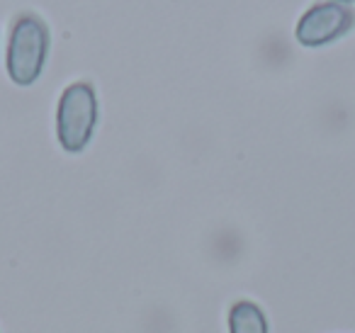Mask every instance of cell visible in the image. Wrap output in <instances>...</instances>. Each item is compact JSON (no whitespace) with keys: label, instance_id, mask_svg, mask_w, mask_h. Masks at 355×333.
I'll return each instance as SVG.
<instances>
[{"label":"cell","instance_id":"obj_1","mask_svg":"<svg viewBox=\"0 0 355 333\" xmlns=\"http://www.w3.org/2000/svg\"><path fill=\"white\" fill-rule=\"evenodd\" d=\"M49 51V30L32 12L15 20L8 44V74L17 85H32L42 76Z\"/></svg>","mask_w":355,"mask_h":333},{"label":"cell","instance_id":"obj_2","mask_svg":"<svg viewBox=\"0 0 355 333\" xmlns=\"http://www.w3.org/2000/svg\"><path fill=\"white\" fill-rule=\"evenodd\" d=\"M98 122V98L90 83L78 80L61 93L56 110V134L69 153H78L88 146Z\"/></svg>","mask_w":355,"mask_h":333},{"label":"cell","instance_id":"obj_3","mask_svg":"<svg viewBox=\"0 0 355 333\" xmlns=\"http://www.w3.org/2000/svg\"><path fill=\"white\" fill-rule=\"evenodd\" d=\"M355 25V12L343 3H316L297 22V42L302 46H324L343 37Z\"/></svg>","mask_w":355,"mask_h":333},{"label":"cell","instance_id":"obj_4","mask_svg":"<svg viewBox=\"0 0 355 333\" xmlns=\"http://www.w3.org/2000/svg\"><path fill=\"white\" fill-rule=\"evenodd\" d=\"M232 333H268V318L263 309L251 299H239L229 311Z\"/></svg>","mask_w":355,"mask_h":333},{"label":"cell","instance_id":"obj_5","mask_svg":"<svg viewBox=\"0 0 355 333\" xmlns=\"http://www.w3.org/2000/svg\"><path fill=\"white\" fill-rule=\"evenodd\" d=\"M336 3H343L345 6V3H355V0H336Z\"/></svg>","mask_w":355,"mask_h":333}]
</instances>
